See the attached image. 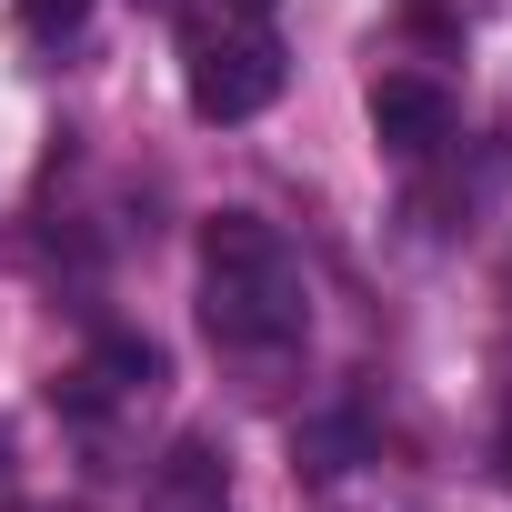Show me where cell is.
I'll return each mask as SVG.
<instances>
[{"mask_svg": "<svg viewBox=\"0 0 512 512\" xmlns=\"http://www.w3.org/2000/svg\"><path fill=\"white\" fill-rule=\"evenodd\" d=\"M81 21H91V0H21V31H41V41H61Z\"/></svg>", "mask_w": 512, "mask_h": 512, "instance_id": "cell-7", "label": "cell"}, {"mask_svg": "<svg viewBox=\"0 0 512 512\" xmlns=\"http://www.w3.org/2000/svg\"><path fill=\"white\" fill-rule=\"evenodd\" d=\"M241 11H272V0H241Z\"/></svg>", "mask_w": 512, "mask_h": 512, "instance_id": "cell-8", "label": "cell"}, {"mask_svg": "<svg viewBox=\"0 0 512 512\" xmlns=\"http://www.w3.org/2000/svg\"><path fill=\"white\" fill-rule=\"evenodd\" d=\"M262 101H282V41H272V31L191 41V111H201V121H251Z\"/></svg>", "mask_w": 512, "mask_h": 512, "instance_id": "cell-2", "label": "cell"}, {"mask_svg": "<svg viewBox=\"0 0 512 512\" xmlns=\"http://www.w3.org/2000/svg\"><path fill=\"white\" fill-rule=\"evenodd\" d=\"M352 462H362V422H352V412H312V422L292 432V472L332 482V472H352Z\"/></svg>", "mask_w": 512, "mask_h": 512, "instance_id": "cell-5", "label": "cell"}, {"mask_svg": "<svg viewBox=\"0 0 512 512\" xmlns=\"http://www.w3.org/2000/svg\"><path fill=\"white\" fill-rule=\"evenodd\" d=\"M372 131H382V151H402V161H432V151L452 141V91H442V81H412V71H392V81H372Z\"/></svg>", "mask_w": 512, "mask_h": 512, "instance_id": "cell-3", "label": "cell"}, {"mask_svg": "<svg viewBox=\"0 0 512 512\" xmlns=\"http://www.w3.org/2000/svg\"><path fill=\"white\" fill-rule=\"evenodd\" d=\"M91 382L151 392V382H171V362H161V342H141V332H101V342H91Z\"/></svg>", "mask_w": 512, "mask_h": 512, "instance_id": "cell-6", "label": "cell"}, {"mask_svg": "<svg viewBox=\"0 0 512 512\" xmlns=\"http://www.w3.org/2000/svg\"><path fill=\"white\" fill-rule=\"evenodd\" d=\"M302 322H312V302H302L292 241L251 211L201 221V332L221 352H282V342H302Z\"/></svg>", "mask_w": 512, "mask_h": 512, "instance_id": "cell-1", "label": "cell"}, {"mask_svg": "<svg viewBox=\"0 0 512 512\" xmlns=\"http://www.w3.org/2000/svg\"><path fill=\"white\" fill-rule=\"evenodd\" d=\"M221 492H231L221 442H211V432H181L171 462H161V512H221Z\"/></svg>", "mask_w": 512, "mask_h": 512, "instance_id": "cell-4", "label": "cell"}]
</instances>
